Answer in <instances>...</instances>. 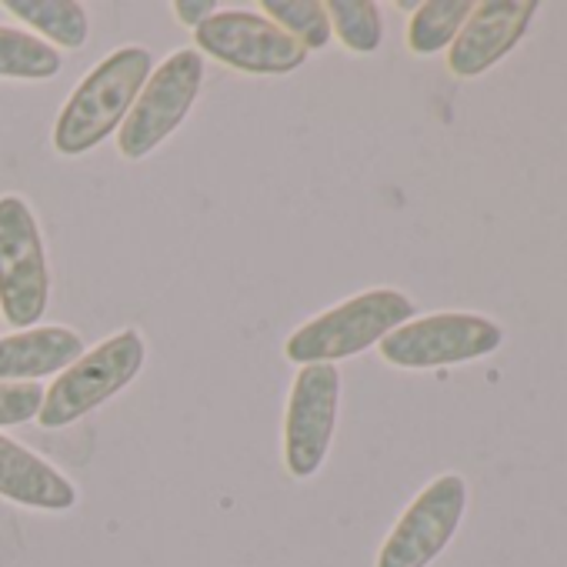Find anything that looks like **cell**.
<instances>
[{
  "instance_id": "obj_13",
  "label": "cell",
  "mask_w": 567,
  "mask_h": 567,
  "mask_svg": "<svg viewBox=\"0 0 567 567\" xmlns=\"http://www.w3.org/2000/svg\"><path fill=\"white\" fill-rule=\"evenodd\" d=\"M4 8L24 24H31L51 48L58 44L78 51L91 34L87 11L74 0H8Z\"/></svg>"
},
{
  "instance_id": "obj_16",
  "label": "cell",
  "mask_w": 567,
  "mask_h": 567,
  "mask_svg": "<svg viewBox=\"0 0 567 567\" xmlns=\"http://www.w3.org/2000/svg\"><path fill=\"white\" fill-rule=\"evenodd\" d=\"M260 11L308 51H318L331 41V18L321 0H264Z\"/></svg>"
},
{
  "instance_id": "obj_10",
  "label": "cell",
  "mask_w": 567,
  "mask_h": 567,
  "mask_svg": "<svg viewBox=\"0 0 567 567\" xmlns=\"http://www.w3.org/2000/svg\"><path fill=\"white\" fill-rule=\"evenodd\" d=\"M534 14V0H484V4H474L461 34L447 48V68L457 78H481L520 44Z\"/></svg>"
},
{
  "instance_id": "obj_14",
  "label": "cell",
  "mask_w": 567,
  "mask_h": 567,
  "mask_svg": "<svg viewBox=\"0 0 567 567\" xmlns=\"http://www.w3.org/2000/svg\"><path fill=\"white\" fill-rule=\"evenodd\" d=\"M471 11H474L471 0H427V4L414 11L408 24V48L421 58L451 48Z\"/></svg>"
},
{
  "instance_id": "obj_9",
  "label": "cell",
  "mask_w": 567,
  "mask_h": 567,
  "mask_svg": "<svg viewBox=\"0 0 567 567\" xmlns=\"http://www.w3.org/2000/svg\"><path fill=\"white\" fill-rule=\"evenodd\" d=\"M464 504L467 484L461 474L431 481L388 534L378 554V567H427L451 544L464 517Z\"/></svg>"
},
{
  "instance_id": "obj_5",
  "label": "cell",
  "mask_w": 567,
  "mask_h": 567,
  "mask_svg": "<svg viewBox=\"0 0 567 567\" xmlns=\"http://www.w3.org/2000/svg\"><path fill=\"white\" fill-rule=\"evenodd\" d=\"M204 84V58L194 48L171 54L151 71L131 114L117 131V147L127 161H144L154 154L190 114Z\"/></svg>"
},
{
  "instance_id": "obj_19",
  "label": "cell",
  "mask_w": 567,
  "mask_h": 567,
  "mask_svg": "<svg viewBox=\"0 0 567 567\" xmlns=\"http://www.w3.org/2000/svg\"><path fill=\"white\" fill-rule=\"evenodd\" d=\"M174 14L184 28H200L207 18L217 14V4H210V0H177Z\"/></svg>"
},
{
  "instance_id": "obj_4",
  "label": "cell",
  "mask_w": 567,
  "mask_h": 567,
  "mask_svg": "<svg viewBox=\"0 0 567 567\" xmlns=\"http://www.w3.org/2000/svg\"><path fill=\"white\" fill-rule=\"evenodd\" d=\"M51 298V270L31 204L18 194L0 197V315L18 331H31Z\"/></svg>"
},
{
  "instance_id": "obj_18",
  "label": "cell",
  "mask_w": 567,
  "mask_h": 567,
  "mask_svg": "<svg viewBox=\"0 0 567 567\" xmlns=\"http://www.w3.org/2000/svg\"><path fill=\"white\" fill-rule=\"evenodd\" d=\"M44 388L41 384H4L0 381V427H14L41 414Z\"/></svg>"
},
{
  "instance_id": "obj_2",
  "label": "cell",
  "mask_w": 567,
  "mask_h": 567,
  "mask_svg": "<svg viewBox=\"0 0 567 567\" xmlns=\"http://www.w3.org/2000/svg\"><path fill=\"white\" fill-rule=\"evenodd\" d=\"M411 315L414 305L401 291H364L298 328L284 344V354L295 364H334L381 344L391 331L408 324Z\"/></svg>"
},
{
  "instance_id": "obj_17",
  "label": "cell",
  "mask_w": 567,
  "mask_h": 567,
  "mask_svg": "<svg viewBox=\"0 0 567 567\" xmlns=\"http://www.w3.org/2000/svg\"><path fill=\"white\" fill-rule=\"evenodd\" d=\"M331 31L354 54H374L384 38L381 8L371 0H331L328 4Z\"/></svg>"
},
{
  "instance_id": "obj_7",
  "label": "cell",
  "mask_w": 567,
  "mask_h": 567,
  "mask_svg": "<svg viewBox=\"0 0 567 567\" xmlns=\"http://www.w3.org/2000/svg\"><path fill=\"white\" fill-rule=\"evenodd\" d=\"M194 44L200 54L244 74H291L305 68L311 54L274 21L250 11H220L207 18L194 28Z\"/></svg>"
},
{
  "instance_id": "obj_6",
  "label": "cell",
  "mask_w": 567,
  "mask_h": 567,
  "mask_svg": "<svg viewBox=\"0 0 567 567\" xmlns=\"http://www.w3.org/2000/svg\"><path fill=\"white\" fill-rule=\"evenodd\" d=\"M501 341H504V331L494 321L477 318V315L444 311V315L401 324L378 344V351L394 368L427 371V368H447V364L484 358L497 351Z\"/></svg>"
},
{
  "instance_id": "obj_15",
  "label": "cell",
  "mask_w": 567,
  "mask_h": 567,
  "mask_svg": "<svg viewBox=\"0 0 567 567\" xmlns=\"http://www.w3.org/2000/svg\"><path fill=\"white\" fill-rule=\"evenodd\" d=\"M61 71L58 48L44 44L41 38L18 31V28H0V78L8 81H51Z\"/></svg>"
},
{
  "instance_id": "obj_3",
  "label": "cell",
  "mask_w": 567,
  "mask_h": 567,
  "mask_svg": "<svg viewBox=\"0 0 567 567\" xmlns=\"http://www.w3.org/2000/svg\"><path fill=\"white\" fill-rule=\"evenodd\" d=\"M144 358L147 348L137 331H121L101 341L94 351L81 354L68 371L54 378L51 388H44V404L38 414L41 427L48 431L71 427L74 421L107 404L141 374Z\"/></svg>"
},
{
  "instance_id": "obj_1",
  "label": "cell",
  "mask_w": 567,
  "mask_h": 567,
  "mask_svg": "<svg viewBox=\"0 0 567 567\" xmlns=\"http://www.w3.org/2000/svg\"><path fill=\"white\" fill-rule=\"evenodd\" d=\"M154 71L147 48H121L104 58L68 97L54 124V151L64 157H81L121 131L141 87Z\"/></svg>"
},
{
  "instance_id": "obj_11",
  "label": "cell",
  "mask_w": 567,
  "mask_h": 567,
  "mask_svg": "<svg viewBox=\"0 0 567 567\" xmlns=\"http://www.w3.org/2000/svg\"><path fill=\"white\" fill-rule=\"evenodd\" d=\"M0 497L38 511H71L78 487L41 454L0 434Z\"/></svg>"
},
{
  "instance_id": "obj_8",
  "label": "cell",
  "mask_w": 567,
  "mask_h": 567,
  "mask_svg": "<svg viewBox=\"0 0 567 567\" xmlns=\"http://www.w3.org/2000/svg\"><path fill=\"white\" fill-rule=\"evenodd\" d=\"M341 404V371L334 364H305L295 378L288 414H284V464L295 477L321 471Z\"/></svg>"
},
{
  "instance_id": "obj_12",
  "label": "cell",
  "mask_w": 567,
  "mask_h": 567,
  "mask_svg": "<svg viewBox=\"0 0 567 567\" xmlns=\"http://www.w3.org/2000/svg\"><path fill=\"white\" fill-rule=\"evenodd\" d=\"M84 354L78 331L51 324L0 338V381L4 384H38V378L68 371Z\"/></svg>"
}]
</instances>
